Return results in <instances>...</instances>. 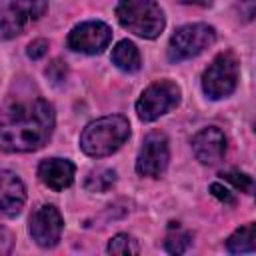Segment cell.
<instances>
[{
    "label": "cell",
    "instance_id": "6da1fadb",
    "mask_svg": "<svg viewBox=\"0 0 256 256\" xmlns=\"http://www.w3.org/2000/svg\"><path fill=\"white\" fill-rule=\"evenodd\" d=\"M54 130V108L44 98L10 102L0 108V150L34 152Z\"/></svg>",
    "mask_w": 256,
    "mask_h": 256
},
{
    "label": "cell",
    "instance_id": "7a4b0ae2",
    "mask_svg": "<svg viewBox=\"0 0 256 256\" xmlns=\"http://www.w3.org/2000/svg\"><path fill=\"white\" fill-rule=\"evenodd\" d=\"M130 136V122L124 116H102L90 122L80 134V148L84 154L100 158L116 152Z\"/></svg>",
    "mask_w": 256,
    "mask_h": 256
},
{
    "label": "cell",
    "instance_id": "3957f363",
    "mask_svg": "<svg viewBox=\"0 0 256 256\" xmlns=\"http://www.w3.org/2000/svg\"><path fill=\"white\" fill-rule=\"evenodd\" d=\"M116 18L122 28L148 40L160 36L166 26L162 8L152 0H118Z\"/></svg>",
    "mask_w": 256,
    "mask_h": 256
},
{
    "label": "cell",
    "instance_id": "277c9868",
    "mask_svg": "<svg viewBox=\"0 0 256 256\" xmlns=\"http://www.w3.org/2000/svg\"><path fill=\"white\" fill-rule=\"evenodd\" d=\"M238 58L234 52H220L202 74V90L208 98L220 100L234 92L238 84Z\"/></svg>",
    "mask_w": 256,
    "mask_h": 256
},
{
    "label": "cell",
    "instance_id": "5b68a950",
    "mask_svg": "<svg viewBox=\"0 0 256 256\" xmlns=\"http://www.w3.org/2000/svg\"><path fill=\"white\" fill-rule=\"evenodd\" d=\"M216 40V30L208 24H186L180 26L168 42V58L172 62H182L198 56Z\"/></svg>",
    "mask_w": 256,
    "mask_h": 256
},
{
    "label": "cell",
    "instance_id": "8992f818",
    "mask_svg": "<svg viewBox=\"0 0 256 256\" xmlns=\"http://www.w3.org/2000/svg\"><path fill=\"white\" fill-rule=\"evenodd\" d=\"M180 102V88L172 80H158L150 84L136 102V114L142 122H154Z\"/></svg>",
    "mask_w": 256,
    "mask_h": 256
},
{
    "label": "cell",
    "instance_id": "52a82bcc",
    "mask_svg": "<svg viewBox=\"0 0 256 256\" xmlns=\"http://www.w3.org/2000/svg\"><path fill=\"white\" fill-rule=\"evenodd\" d=\"M48 8L46 0H12L0 16V36L14 38L36 22Z\"/></svg>",
    "mask_w": 256,
    "mask_h": 256
},
{
    "label": "cell",
    "instance_id": "ba28073f",
    "mask_svg": "<svg viewBox=\"0 0 256 256\" xmlns=\"http://www.w3.org/2000/svg\"><path fill=\"white\" fill-rule=\"evenodd\" d=\"M168 160H170L168 138L162 132H150L140 146L136 158V172L140 176L158 178L168 168Z\"/></svg>",
    "mask_w": 256,
    "mask_h": 256
},
{
    "label": "cell",
    "instance_id": "9c48e42d",
    "mask_svg": "<svg viewBox=\"0 0 256 256\" xmlns=\"http://www.w3.org/2000/svg\"><path fill=\"white\" fill-rule=\"evenodd\" d=\"M112 40V30L108 24L90 20L72 28L68 34V48L82 54H100Z\"/></svg>",
    "mask_w": 256,
    "mask_h": 256
},
{
    "label": "cell",
    "instance_id": "30bf717a",
    "mask_svg": "<svg viewBox=\"0 0 256 256\" xmlns=\"http://www.w3.org/2000/svg\"><path fill=\"white\" fill-rule=\"evenodd\" d=\"M64 228L62 214L52 204L38 206L30 216V236L42 248H52L58 244Z\"/></svg>",
    "mask_w": 256,
    "mask_h": 256
},
{
    "label": "cell",
    "instance_id": "8fae6325",
    "mask_svg": "<svg viewBox=\"0 0 256 256\" xmlns=\"http://www.w3.org/2000/svg\"><path fill=\"white\" fill-rule=\"evenodd\" d=\"M192 152L196 160L202 164L214 166L218 164L224 154H226V136L218 126H208L202 128L194 138H192Z\"/></svg>",
    "mask_w": 256,
    "mask_h": 256
},
{
    "label": "cell",
    "instance_id": "7c38bea8",
    "mask_svg": "<svg viewBox=\"0 0 256 256\" xmlns=\"http://www.w3.org/2000/svg\"><path fill=\"white\" fill-rule=\"evenodd\" d=\"M26 202L24 182L12 170H0V218H14Z\"/></svg>",
    "mask_w": 256,
    "mask_h": 256
},
{
    "label": "cell",
    "instance_id": "4fadbf2b",
    "mask_svg": "<svg viewBox=\"0 0 256 256\" xmlns=\"http://www.w3.org/2000/svg\"><path fill=\"white\" fill-rule=\"evenodd\" d=\"M74 164L66 158H48L38 166V178L50 190H64L74 182Z\"/></svg>",
    "mask_w": 256,
    "mask_h": 256
},
{
    "label": "cell",
    "instance_id": "5bb4252c",
    "mask_svg": "<svg viewBox=\"0 0 256 256\" xmlns=\"http://www.w3.org/2000/svg\"><path fill=\"white\" fill-rule=\"evenodd\" d=\"M112 62L120 70H124V72H136V70H140V64H142L140 52H138L136 44L130 42V40H120L114 46V50H112Z\"/></svg>",
    "mask_w": 256,
    "mask_h": 256
},
{
    "label": "cell",
    "instance_id": "9a60e30c",
    "mask_svg": "<svg viewBox=\"0 0 256 256\" xmlns=\"http://www.w3.org/2000/svg\"><path fill=\"white\" fill-rule=\"evenodd\" d=\"M228 252L232 254H244V252H254L256 250V226L250 222L242 228H238L226 242Z\"/></svg>",
    "mask_w": 256,
    "mask_h": 256
},
{
    "label": "cell",
    "instance_id": "2e32d148",
    "mask_svg": "<svg viewBox=\"0 0 256 256\" xmlns=\"http://www.w3.org/2000/svg\"><path fill=\"white\" fill-rule=\"evenodd\" d=\"M114 184H116V172L110 168H98L88 174L84 188L88 192H108Z\"/></svg>",
    "mask_w": 256,
    "mask_h": 256
},
{
    "label": "cell",
    "instance_id": "e0dca14e",
    "mask_svg": "<svg viewBox=\"0 0 256 256\" xmlns=\"http://www.w3.org/2000/svg\"><path fill=\"white\" fill-rule=\"evenodd\" d=\"M190 242H192V236H190L188 232L180 230L178 224H176L174 228L170 226V232H168V236H166V240H164V248H166L170 254H184V252L188 250Z\"/></svg>",
    "mask_w": 256,
    "mask_h": 256
},
{
    "label": "cell",
    "instance_id": "ac0fdd59",
    "mask_svg": "<svg viewBox=\"0 0 256 256\" xmlns=\"http://www.w3.org/2000/svg\"><path fill=\"white\" fill-rule=\"evenodd\" d=\"M108 252L110 254H120V256H130V254H138L140 246L138 242L128 236V234H116L110 242H108Z\"/></svg>",
    "mask_w": 256,
    "mask_h": 256
},
{
    "label": "cell",
    "instance_id": "d6986e66",
    "mask_svg": "<svg viewBox=\"0 0 256 256\" xmlns=\"http://www.w3.org/2000/svg\"><path fill=\"white\" fill-rule=\"evenodd\" d=\"M224 180H228L236 190L240 192H246V194H252V188H254V182H252V176L244 174V172H238V170H228L222 174Z\"/></svg>",
    "mask_w": 256,
    "mask_h": 256
},
{
    "label": "cell",
    "instance_id": "ffe728a7",
    "mask_svg": "<svg viewBox=\"0 0 256 256\" xmlns=\"http://www.w3.org/2000/svg\"><path fill=\"white\" fill-rule=\"evenodd\" d=\"M210 194L214 196V198H218L220 202H224V204H236V198H234V194L228 190V188H224L222 184H218V182H214V184H210Z\"/></svg>",
    "mask_w": 256,
    "mask_h": 256
},
{
    "label": "cell",
    "instance_id": "44dd1931",
    "mask_svg": "<svg viewBox=\"0 0 256 256\" xmlns=\"http://www.w3.org/2000/svg\"><path fill=\"white\" fill-rule=\"evenodd\" d=\"M46 52H48V42H46L44 38H38V40L30 42V46H28V50H26L28 58H32V60H38V58H42Z\"/></svg>",
    "mask_w": 256,
    "mask_h": 256
},
{
    "label": "cell",
    "instance_id": "7402d4cb",
    "mask_svg": "<svg viewBox=\"0 0 256 256\" xmlns=\"http://www.w3.org/2000/svg\"><path fill=\"white\" fill-rule=\"evenodd\" d=\"M46 76L52 80V82H62L64 78H66V66L60 62V60H54L48 68H46Z\"/></svg>",
    "mask_w": 256,
    "mask_h": 256
},
{
    "label": "cell",
    "instance_id": "603a6c76",
    "mask_svg": "<svg viewBox=\"0 0 256 256\" xmlns=\"http://www.w3.org/2000/svg\"><path fill=\"white\" fill-rule=\"evenodd\" d=\"M12 244H14V238H12L10 230H6L4 226H0V256L2 254H8L12 250Z\"/></svg>",
    "mask_w": 256,
    "mask_h": 256
},
{
    "label": "cell",
    "instance_id": "cb8c5ba5",
    "mask_svg": "<svg viewBox=\"0 0 256 256\" xmlns=\"http://www.w3.org/2000/svg\"><path fill=\"white\" fill-rule=\"evenodd\" d=\"M184 4H196V6H210L214 0H180Z\"/></svg>",
    "mask_w": 256,
    "mask_h": 256
}]
</instances>
